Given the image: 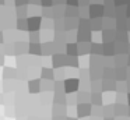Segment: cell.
Instances as JSON below:
<instances>
[{
	"label": "cell",
	"mask_w": 130,
	"mask_h": 120,
	"mask_svg": "<svg viewBox=\"0 0 130 120\" xmlns=\"http://www.w3.org/2000/svg\"><path fill=\"white\" fill-rule=\"evenodd\" d=\"M78 85H80L78 78H67V80L63 81V91L66 94H73L74 91L78 89Z\"/></svg>",
	"instance_id": "6da1fadb"
},
{
	"label": "cell",
	"mask_w": 130,
	"mask_h": 120,
	"mask_svg": "<svg viewBox=\"0 0 130 120\" xmlns=\"http://www.w3.org/2000/svg\"><path fill=\"white\" fill-rule=\"evenodd\" d=\"M41 21H42V18L39 15L27 18V29L29 32H38V29L41 28Z\"/></svg>",
	"instance_id": "7a4b0ae2"
},
{
	"label": "cell",
	"mask_w": 130,
	"mask_h": 120,
	"mask_svg": "<svg viewBox=\"0 0 130 120\" xmlns=\"http://www.w3.org/2000/svg\"><path fill=\"white\" fill-rule=\"evenodd\" d=\"M88 15L92 18H101L104 15V6L102 4H91L88 10Z\"/></svg>",
	"instance_id": "3957f363"
},
{
	"label": "cell",
	"mask_w": 130,
	"mask_h": 120,
	"mask_svg": "<svg viewBox=\"0 0 130 120\" xmlns=\"http://www.w3.org/2000/svg\"><path fill=\"white\" fill-rule=\"evenodd\" d=\"M76 112H77V114H78L81 119L88 117V116H91V105L90 103H78Z\"/></svg>",
	"instance_id": "277c9868"
},
{
	"label": "cell",
	"mask_w": 130,
	"mask_h": 120,
	"mask_svg": "<svg viewBox=\"0 0 130 120\" xmlns=\"http://www.w3.org/2000/svg\"><path fill=\"white\" fill-rule=\"evenodd\" d=\"M91 31H84V29H78V32L76 33V39L80 43H85V42L91 41Z\"/></svg>",
	"instance_id": "5b68a950"
},
{
	"label": "cell",
	"mask_w": 130,
	"mask_h": 120,
	"mask_svg": "<svg viewBox=\"0 0 130 120\" xmlns=\"http://www.w3.org/2000/svg\"><path fill=\"white\" fill-rule=\"evenodd\" d=\"M102 41H104V43H112L113 41H116V31L115 29H105L102 32Z\"/></svg>",
	"instance_id": "8992f818"
},
{
	"label": "cell",
	"mask_w": 130,
	"mask_h": 120,
	"mask_svg": "<svg viewBox=\"0 0 130 120\" xmlns=\"http://www.w3.org/2000/svg\"><path fill=\"white\" fill-rule=\"evenodd\" d=\"M53 60H52V64H53V67H56V68H60V67L66 66V59H67V56H63L62 55H53Z\"/></svg>",
	"instance_id": "52a82bcc"
},
{
	"label": "cell",
	"mask_w": 130,
	"mask_h": 120,
	"mask_svg": "<svg viewBox=\"0 0 130 120\" xmlns=\"http://www.w3.org/2000/svg\"><path fill=\"white\" fill-rule=\"evenodd\" d=\"M13 47H14V55H15V53H18L20 56H23L24 53H27V49H28V45H27V42L18 41V42H15V43L13 45Z\"/></svg>",
	"instance_id": "ba28073f"
},
{
	"label": "cell",
	"mask_w": 130,
	"mask_h": 120,
	"mask_svg": "<svg viewBox=\"0 0 130 120\" xmlns=\"http://www.w3.org/2000/svg\"><path fill=\"white\" fill-rule=\"evenodd\" d=\"M39 75H41V78H42V80L52 81L55 78V71L51 68V67H42V68H41Z\"/></svg>",
	"instance_id": "9c48e42d"
},
{
	"label": "cell",
	"mask_w": 130,
	"mask_h": 120,
	"mask_svg": "<svg viewBox=\"0 0 130 120\" xmlns=\"http://www.w3.org/2000/svg\"><path fill=\"white\" fill-rule=\"evenodd\" d=\"M91 53V43L90 42H85V43H77V55L84 56Z\"/></svg>",
	"instance_id": "30bf717a"
},
{
	"label": "cell",
	"mask_w": 130,
	"mask_h": 120,
	"mask_svg": "<svg viewBox=\"0 0 130 120\" xmlns=\"http://www.w3.org/2000/svg\"><path fill=\"white\" fill-rule=\"evenodd\" d=\"M63 14H64L67 18H77V17H78V7L67 6L66 10H63Z\"/></svg>",
	"instance_id": "8fae6325"
},
{
	"label": "cell",
	"mask_w": 130,
	"mask_h": 120,
	"mask_svg": "<svg viewBox=\"0 0 130 120\" xmlns=\"http://www.w3.org/2000/svg\"><path fill=\"white\" fill-rule=\"evenodd\" d=\"M116 60H115V64L118 68H126L127 67V56L126 55H119L116 56Z\"/></svg>",
	"instance_id": "7c38bea8"
},
{
	"label": "cell",
	"mask_w": 130,
	"mask_h": 120,
	"mask_svg": "<svg viewBox=\"0 0 130 120\" xmlns=\"http://www.w3.org/2000/svg\"><path fill=\"white\" fill-rule=\"evenodd\" d=\"M15 75H17V70L14 68V67H4L3 68V77L7 78V80H11V78H15Z\"/></svg>",
	"instance_id": "4fadbf2b"
},
{
	"label": "cell",
	"mask_w": 130,
	"mask_h": 120,
	"mask_svg": "<svg viewBox=\"0 0 130 120\" xmlns=\"http://www.w3.org/2000/svg\"><path fill=\"white\" fill-rule=\"evenodd\" d=\"M102 55L105 57L115 55V49H113V43H102Z\"/></svg>",
	"instance_id": "5bb4252c"
},
{
	"label": "cell",
	"mask_w": 130,
	"mask_h": 120,
	"mask_svg": "<svg viewBox=\"0 0 130 120\" xmlns=\"http://www.w3.org/2000/svg\"><path fill=\"white\" fill-rule=\"evenodd\" d=\"M102 29V20L92 18L90 20V31H101Z\"/></svg>",
	"instance_id": "9a60e30c"
},
{
	"label": "cell",
	"mask_w": 130,
	"mask_h": 120,
	"mask_svg": "<svg viewBox=\"0 0 130 120\" xmlns=\"http://www.w3.org/2000/svg\"><path fill=\"white\" fill-rule=\"evenodd\" d=\"M28 91L29 94H38L41 91L39 89V80H31L28 82Z\"/></svg>",
	"instance_id": "2e32d148"
},
{
	"label": "cell",
	"mask_w": 130,
	"mask_h": 120,
	"mask_svg": "<svg viewBox=\"0 0 130 120\" xmlns=\"http://www.w3.org/2000/svg\"><path fill=\"white\" fill-rule=\"evenodd\" d=\"M63 25H66V31H70L73 29V28H77V25H78V21H77L76 18H66V21H63ZM63 28V29H64Z\"/></svg>",
	"instance_id": "e0dca14e"
},
{
	"label": "cell",
	"mask_w": 130,
	"mask_h": 120,
	"mask_svg": "<svg viewBox=\"0 0 130 120\" xmlns=\"http://www.w3.org/2000/svg\"><path fill=\"white\" fill-rule=\"evenodd\" d=\"M27 52H29V55L34 56H41V43H29Z\"/></svg>",
	"instance_id": "ac0fdd59"
},
{
	"label": "cell",
	"mask_w": 130,
	"mask_h": 120,
	"mask_svg": "<svg viewBox=\"0 0 130 120\" xmlns=\"http://www.w3.org/2000/svg\"><path fill=\"white\" fill-rule=\"evenodd\" d=\"M66 56H77V43H67L66 45Z\"/></svg>",
	"instance_id": "d6986e66"
},
{
	"label": "cell",
	"mask_w": 130,
	"mask_h": 120,
	"mask_svg": "<svg viewBox=\"0 0 130 120\" xmlns=\"http://www.w3.org/2000/svg\"><path fill=\"white\" fill-rule=\"evenodd\" d=\"M90 99H91V102H92L95 106H101L102 105V95L99 94V92H94V94H91Z\"/></svg>",
	"instance_id": "ffe728a7"
},
{
	"label": "cell",
	"mask_w": 130,
	"mask_h": 120,
	"mask_svg": "<svg viewBox=\"0 0 130 120\" xmlns=\"http://www.w3.org/2000/svg\"><path fill=\"white\" fill-rule=\"evenodd\" d=\"M91 53L94 56H101L102 55V43H92L91 45Z\"/></svg>",
	"instance_id": "44dd1931"
},
{
	"label": "cell",
	"mask_w": 130,
	"mask_h": 120,
	"mask_svg": "<svg viewBox=\"0 0 130 120\" xmlns=\"http://www.w3.org/2000/svg\"><path fill=\"white\" fill-rule=\"evenodd\" d=\"M15 27L20 32L23 31H27V18H17V22H15Z\"/></svg>",
	"instance_id": "7402d4cb"
},
{
	"label": "cell",
	"mask_w": 130,
	"mask_h": 120,
	"mask_svg": "<svg viewBox=\"0 0 130 120\" xmlns=\"http://www.w3.org/2000/svg\"><path fill=\"white\" fill-rule=\"evenodd\" d=\"M127 75V68H116V71H113V77L119 78V80H124Z\"/></svg>",
	"instance_id": "603a6c76"
},
{
	"label": "cell",
	"mask_w": 130,
	"mask_h": 120,
	"mask_svg": "<svg viewBox=\"0 0 130 120\" xmlns=\"http://www.w3.org/2000/svg\"><path fill=\"white\" fill-rule=\"evenodd\" d=\"M15 14H17L18 18H25V15L28 14V8H27V6H20V7H17Z\"/></svg>",
	"instance_id": "cb8c5ba5"
},
{
	"label": "cell",
	"mask_w": 130,
	"mask_h": 120,
	"mask_svg": "<svg viewBox=\"0 0 130 120\" xmlns=\"http://www.w3.org/2000/svg\"><path fill=\"white\" fill-rule=\"evenodd\" d=\"M115 20L113 18H106L102 21V28H105V29H113V27H115Z\"/></svg>",
	"instance_id": "d4e9b609"
},
{
	"label": "cell",
	"mask_w": 130,
	"mask_h": 120,
	"mask_svg": "<svg viewBox=\"0 0 130 120\" xmlns=\"http://www.w3.org/2000/svg\"><path fill=\"white\" fill-rule=\"evenodd\" d=\"M78 27H80V29H84V31H90V20H84V18H80V20H78Z\"/></svg>",
	"instance_id": "484cf974"
},
{
	"label": "cell",
	"mask_w": 130,
	"mask_h": 120,
	"mask_svg": "<svg viewBox=\"0 0 130 120\" xmlns=\"http://www.w3.org/2000/svg\"><path fill=\"white\" fill-rule=\"evenodd\" d=\"M28 38H29V43H39L41 35H39V32H29Z\"/></svg>",
	"instance_id": "4316f807"
},
{
	"label": "cell",
	"mask_w": 130,
	"mask_h": 120,
	"mask_svg": "<svg viewBox=\"0 0 130 120\" xmlns=\"http://www.w3.org/2000/svg\"><path fill=\"white\" fill-rule=\"evenodd\" d=\"M101 85H102V88H104L105 91H106V89H109V91H113V89H115V85H116V84L113 82L112 80H108V81H104Z\"/></svg>",
	"instance_id": "83f0119b"
},
{
	"label": "cell",
	"mask_w": 130,
	"mask_h": 120,
	"mask_svg": "<svg viewBox=\"0 0 130 120\" xmlns=\"http://www.w3.org/2000/svg\"><path fill=\"white\" fill-rule=\"evenodd\" d=\"M41 27L43 31H51L53 28V22L52 20H45V21H41Z\"/></svg>",
	"instance_id": "f1b7e54d"
},
{
	"label": "cell",
	"mask_w": 130,
	"mask_h": 120,
	"mask_svg": "<svg viewBox=\"0 0 130 120\" xmlns=\"http://www.w3.org/2000/svg\"><path fill=\"white\" fill-rule=\"evenodd\" d=\"M77 100H78V103H85V100H90V94L88 92H80L78 96H77Z\"/></svg>",
	"instance_id": "f546056e"
},
{
	"label": "cell",
	"mask_w": 130,
	"mask_h": 120,
	"mask_svg": "<svg viewBox=\"0 0 130 120\" xmlns=\"http://www.w3.org/2000/svg\"><path fill=\"white\" fill-rule=\"evenodd\" d=\"M14 47H13V45L11 43H7V45H4L3 46V55H9V56H13L14 55Z\"/></svg>",
	"instance_id": "4dcf8cb0"
},
{
	"label": "cell",
	"mask_w": 130,
	"mask_h": 120,
	"mask_svg": "<svg viewBox=\"0 0 130 120\" xmlns=\"http://www.w3.org/2000/svg\"><path fill=\"white\" fill-rule=\"evenodd\" d=\"M42 14H43V17H46L48 20H51V17H52L51 7H43V8H42Z\"/></svg>",
	"instance_id": "1f68e13d"
},
{
	"label": "cell",
	"mask_w": 130,
	"mask_h": 120,
	"mask_svg": "<svg viewBox=\"0 0 130 120\" xmlns=\"http://www.w3.org/2000/svg\"><path fill=\"white\" fill-rule=\"evenodd\" d=\"M4 113H6L7 117L14 116V108H13V106H9V108H6V109H4Z\"/></svg>",
	"instance_id": "d6a6232c"
},
{
	"label": "cell",
	"mask_w": 130,
	"mask_h": 120,
	"mask_svg": "<svg viewBox=\"0 0 130 120\" xmlns=\"http://www.w3.org/2000/svg\"><path fill=\"white\" fill-rule=\"evenodd\" d=\"M127 2H129V0H113V4L119 6V7H123V6L127 4Z\"/></svg>",
	"instance_id": "836d02e7"
},
{
	"label": "cell",
	"mask_w": 130,
	"mask_h": 120,
	"mask_svg": "<svg viewBox=\"0 0 130 120\" xmlns=\"http://www.w3.org/2000/svg\"><path fill=\"white\" fill-rule=\"evenodd\" d=\"M52 3H53V0H41V4L43 6V7H52Z\"/></svg>",
	"instance_id": "e575fe53"
},
{
	"label": "cell",
	"mask_w": 130,
	"mask_h": 120,
	"mask_svg": "<svg viewBox=\"0 0 130 120\" xmlns=\"http://www.w3.org/2000/svg\"><path fill=\"white\" fill-rule=\"evenodd\" d=\"M27 3H28V0H14V4L17 6V7H20V6H27Z\"/></svg>",
	"instance_id": "d590c367"
},
{
	"label": "cell",
	"mask_w": 130,
	"mask_h": 120,
	"mask_svg": "<svg viewBox=\"0 0 130 120\" xmlns=\"http://www.w3.org/2000/svg\"><path fill=\"white\" fill-rule=\"evenodd\" d=\"M66 3L73 7H78V0H66Z\"/></svg>",
	"instance_id": "8d00e7d4"
},
{
	"label": "cell",
	"mask_w": 130,
	"mask_h": 120,
	"mask_svg": "<svg viewBox=\"0 0 130 120\" xmlns=\"http://www.w3.org/2000/svg\"><path fill=\"white\" fill-rule=\"evenodd\" d=\"M3 41H4V35H3V32L0 31V45L3 43Z\"/></svg>",
	"instance_id": "74e56055"
},
{
	"label": "cell",
	"mask_w": 130,
	"mask_h": 120,
	"mask_svg": "<svg viewBox=\"0 0 130 120\" xmlns=\"http://www.w3.org/2000/svg\"><path fill=\"white\" fill-rule=\"evenodd\" d=\"M3 60H4V56H3V55H0V66H2V64L4 63Z\"/></svg>",
	"instance_id": "f35d334b"
},
{
	"label": "cell",
	"mask_w": 130,
	"mask_h": 120,
	"mask_svg": "<svg viewBox=\"0 0 130 120\" xmlns=\"http://www.w3.org/2000/svg\"><path fill=\"white\" fill-rule=\"evenodd\" d=\"M64 120H77V119H74V117H66Z\"/></svg>",
	"instance_id": "ab89813d"
},
{
	"label": "cell",
	"mask_w": 130,
	"mask_h": 120,
	"mask_svg": "<svg viewBox=\"0 0 130 120\" xmlns=\"http://www.w3.org/2000/svg\"><path fill=\"white\" fill-rule=\"evenodd\" d=\"M3 103V96H2V94H0V105Z\"/></svg>",
	"instance_id": "60d3db41"
},
{
	"label": "cell",
	"mask_w": 130,
	"mask_h": 120,
	"mask_svg": "<svg viewBox=\"0 0 130 120\" xmlns=\"http://www.w3.org/2000/svg\"><path fill=\"white\" fill-rule=\"evenodd\" d=\"M3 4H4V0H0V7H2Z\"/></svg>",
	"instance_id": "b9f144b4"
},
{
	"label": "cell",
	"mask_w": 130,
	"mask_h": 120,
	"mask_svg": "<svg viewBox=\"0 0 130 120\" xmlns=\"http://www.w3.org/2000/svg\"><path fill=\"white\" fill-rule=\"evenodd\" d=\"M105 120H115L113 117H108V119H105Z\"/></svg>",
	"instance_id": "7bdbcfd3"
}]
</instances>
